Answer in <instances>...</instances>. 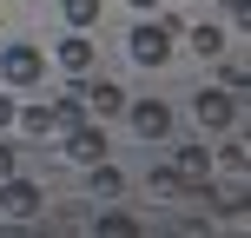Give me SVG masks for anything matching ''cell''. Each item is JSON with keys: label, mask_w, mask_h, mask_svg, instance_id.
<instances>
[{"label": "cell", "mask_w": 251, "mask_h": 238, "mask_svg": "<svg viewBox=\"0 0 251 238\" xmlns=\"http://www.w3.org/2000/svg\"><path fill=\"white\" fill-rule=\"evenodd\" d=\"M172 40H178V20H139L132 40H126V53H132L139 66H165L172 60Z\"/></svg>", "instance_id": "1"}, {"label": "cell", "mask_w": 251, "mask_h": 238, "mask_svg": "<svg viewBox=\"0 0 251 238\" xmlns=\"http://www.w3.org/2000/svg\"><path fill=\"white\" fill-rule=\"evenodd\" d=\"M192 113H199V126H212V132H231L238 126V93H192Z\"/></svg>", "instance_id": "2"}, {"label": "cell", "mask_w": 251, "mask_h": 238, "mask_svg": "<svg viewBox=\"0 0 251 238\" xmlns=\"http://www.w3.org/2000/svg\"><path fill=\"white\" fill-rule=\"evenodd\" d=\"M40 73H47V53L40 47H7L0 53V79H7V86H33Z\"/></svg>", "instance_id": "3"}, {"label": "cell", "mask_w": 251, "mask_h": 238, "mask_svg": "<svg viewBox=\"0 0 251 238\" xmlns=\"http://www.w3.org/2000/svg\"><path fill=\"white\" fill-rule=\"evenodd\" d=\"M79 106H86L93 119H113L126 106V86H119V79H86V73H79Z\"/></svg>", "instance_id": "4"}, {"label": "cell", "mask_w": 251, "mask_h": 238, "mask_svg": "<svg viewBox=\"0 0 251 238\" xmlns=\"http://www.w3.org/2000/svg\"><path fill=\"white\" fill-rule=\"evenodd\" d=\"M0 205H7L13 218H33V212H40V185H33V179H13V172H7V179H0Z\"/></svg>", "instance_id": "5"}, {"label": "cell", "mask_w": 251, "mask_h": 238, "mask_svg": "<svg viewBox=\"0 0 251 238\" xmlns=\"http://www.w3.org/2000/svg\"><path fill=\"white\" fill-rule=\"evenodd\" d=\"M66 152H73L79 165H93V159H106V126H93V119H79L73 132H66Z\"/></svg>", "instance_id": "6"}, {"label": "cell", "mask_w": 251, "mask_h": 238, "mask_svg": "<svg viewBox=\"0 0 251 238\" xmlns=\"http://www.w3.org/2000/svg\"><path fill=\"white\" fill-rule=\"evenodd\" d=\"M132 132L139 139H165V132H172V106H165V100H139L132 106Z\"/></svg>", "instance_id": "7"}, {"label": "cell", "mask_w": 251, "mask_h": 238, "mask_svg": "<svg viewBox=\"0 0 251 238\" xmlns=\"http://www.w3.org/2000/svg\"><path fill=\"white\" fill-rule=\"evenodd\" d=\"M60 66H66V73H93V40H86V26H73V33H66L60 40Z\"/></svg>", "instance_id": "8"}, {"label": "cell", "mask_w": 251, "mask_h": 238, "mask_svg": "<svg viewBox=\"0 0 251 238\" xmlns=\"http://www.w3.org/2000/svg\"><path fill=\"white\" fill-rule=\"evenodd\" d=\"M13 119H20L26 132H33V139H47V132H53V106H47V100H33V106H20V113H13Z\"/></svg>", "instance_id": "9"}, {"label": "cell", "mask_w": 251, "mask_h": 238, "mask_svg": "<svg viewBox=\"0 0 251 238\" xmlns=\"http://www.w3.org/2000/svg\"><path fill=\"white\" fill-rule=\"evenodd\" d=\"M192 53H205V60H218V53H225V26H192Z\"/></svg>", "instance_id": "10"}, {"label": "cell", "mask_w": 251, "mask_h": 238, "mask_svg": "<svg viewBox=\"0 0 251 238\" xmlns=\"http://www.w3.org/2000/svg\"><path fill=\"white\" fill-rule=\"evenodd\" d=\"M79 119H86V106H79V93H66V100H53V132H73Z\"/></svg>", "instance_id": "11"}, {"label": "cell", "mask_w": 251, "mask_h": 238, "mask_svg": "<svg viewBox=\"0 0 251 238\" xmlns=\"http://www.w3.org/2000/svg\"><path fill=\"white\" fill-rule=\"evenodd\" d=\"M178 172L185 179H212V152L205 146H178Z\"/></svg>", "instance_id": "12"}, {"label": "cell", "mask_w": 251, "mask_h": 238, "mask_svg": "<svg viewBox=\"0 0 251 238\" xmlns=\"http://www.w3.org/2000/svg\"><path fill=\"white\" fill-rule=\"evenodd\" d=\"M93 192H100V199H119V192H126V179H119V165H106V159H93Z\"/></svg>", "instance_id": "13"}, {"label": "cell", "mask_w": 251, "mask_h": 238, "mask_svg": "<svg viewBox=\"0 0 251 238\" xmlns=\"http://www.w3.org/2000/svg\"><path fill=\"white\" fill-rule=\"evenodd\" d=\"M60 7H66V26H93L106 13V0H60Z\"/></svg>", "instance_id": "14"}, {"label": "cell", "mask_w": 251, "mask_h": 238, "mask_svg": "<svg viewBox=\"0 0 251 238\" xmlns=\"http://www.w3.org/2000/svg\"><path fill=\"white\" fill-rule=\"evenodd\" d=\"M152 192H185V172H178V165H159V172H152Z\"/></svg>", "instance_id": "15"}, {"label": "cell", "mask_w": 251, "mask_h": 238, "mask_svg": "<svg viewBox=\"0 0 251 238\" xmlns=\"http://www.w3.org/2000/svg\"><path fill=\"white\" fill-rule=\"evenodd\" d=\"M225 86L238 93V100H245V86H251V73H245V60H238V53H231V60H225Z\"/></svg>", "instance_id": "16"}, {"label": "cell", "mask_w": 251, "mask_h": 238, "mask_svg": "<svg viewBox=\"0 0 251 238\" xmlns=\"http://www.w3.org/2000/svg\"><path fill=\"white\" fill-rule=\"evenodd\" d=\"M225 165H238V172L251 165V146H245V139H225Z\"/></svg>", "instance_id": "17"}, {"label": "cell", "mask_w": 251, "mask_h": 238, "mask_svg": "<svg viewBox=\"0 0 251 238\" xmlns=\"http://www.w3.org/2000/svg\"><path fill=\"white\" fill-rule=\"evenodd\" d=\"M13 113H20V106H13L7 93H0V132H7V126H13Z\"/></svg>", "instance_id": "18"}, {"label": "cell", "mask_w": 251, "mask_h": 238, "mask_svg": "<svg viewBox=\"0 0 251 238\" xmlns=\"http://www.w3.org/2000/svg\"><path fill=\"white\" fill-rule=\"evenodd\" d=\"M7 172H13V152H7V146H0V179H7Z\"/></svg>", "instance_id": "19"}, {"label": "cell", "mask_w": 251, "mask_h": 238, "mask_svg": "<svg viewBox=\"0 0 251 238\" xmlns=\"http://www.w3.org/2000/svg\"><path fill=\"white\" fill-rule=\"evenodd\" d=\"M132 7H139V13H152V7H159V0H132Z\"/></svg>", "instance_id": "20"}]
</instances>
